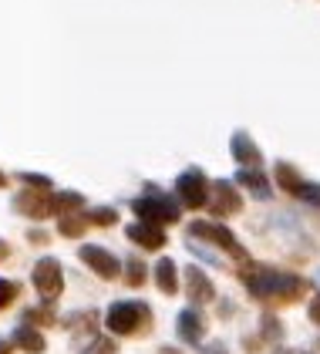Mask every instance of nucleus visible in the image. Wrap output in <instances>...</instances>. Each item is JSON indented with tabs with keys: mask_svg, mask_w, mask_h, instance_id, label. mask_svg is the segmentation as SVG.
Masks as SVG:
<instances>
[{
	"mask_svg": "<svg viewBox=\"0 0 320 354\" xmlns=\"http://www.w3.org/2000/svg\"><path fill=\"white\" fill-rule=\"evenodd\" d=\"M203 354H229V351H226V344H223V341H213V344H206V348H203Z\"/></svg>",
	"mask_w": 320,
	"mask_h": 354,
	"instance_id": "a878e982",
	"label": "nucleus"
},
{
	"mask_svg": "<svg viewBox=\"0 0 320 354\" xmlns=\"http://www.w3.org/2000/svg\"><path fill=\"white\" fill-rule=\"evenodd\" d=\"M156 280H159V287L165 290V294H176V290H179V280H176V263L162 257L159 267H156Z\"/></svg>",
	"mask_w": 320,
	"mask_h": 354,
	"instance_id": "f3484780",
	"label": "nucleus"
},
{
	"mask_svg": "<svg viewBox=\"0 0 320 354\" xmlns=\"http://www.w3.org/2000/svg\"><path fill=\"white\" fill-rule=\"evenodd\" d=\"M229 149H233V156H236V162L246 165V169H253V165H260V149L253 145V138L246 136V132H233L229 138Z\"/></svg>",
	"mask_w": 320,
	"mask_h": 354,
	"instance_id": "ddd939ff",
	"label": "nucleus"
},
{
	"mask_svg": "<svg viewBox=\"0 0 320 354\" xmlns=\"http://www.w3.org/2000/svg\"><path fill=\"white\" fill-rule=\"evenodd\" d=\"M246 287L256 300H270V304H290V300L303 297V290H307V283L300 277L276 270H250Z\"/></svg>",
	"mask_w": 320,
	"mask_h": 354,
	"instance_id": "f257e3e1",
	"label": "nucleus"
},
{
	"mask_svg": "<svg viewBox=\"0 0 320 354\" xmlns=\"http://www.w3.org/2000/svg\"><path fill=\"white\" fill-rule=\"evenodd\" d=\"M276 354H297V351H276Z\"/></svg>",
	"mask_w": 320,
	"mask_h": 354,
	"instance_id": "2f4dec72",
	"label": "nucleus"
},
{
	"mask_svg": "<svg viewBox=\"0 0 320 354\" xmlns=\"http://www.w3.org/2000/svg\"><path fill=\"white\" fill-rule=\"evenodd\" d=\"M310 321H314V324H320V297L310 304Z\"/></svg>",
	"mask_w": 320,
	"mask_h": 354,
	"instance_id": "bb28decb",
	"label": "nucleus"
},
{
	"mask_svg": "<svg viewBox=\"0 0 320 354\" xmlns=\"http://www.w3.org/2000/svg\"><path fill=\"white\" fill-rule=\"evenodd\" d=\"M34 287L44 300H54L64 287V273H61V263L57 260H37L34 267Z\"/></svg>",
	"mask_w": 320,
	"mask_h": 354,
	"instance_id": "423d86ee",
	"label": "nucleus"
},
{
	"mask_svg": "<svg viewBox=\"0 0 320 354\" xmlns=\"http://www.w3.org/2000/svg\"><path fill=\"white\" fill-rule=\"evenodd\" d=\"M81 230H84L81 209L78 213H64V216H61V233H64V236H81Z\"/></svg>",
	"mask_w": 320,
	"mask_h": 354,
	"instance_id": "6ab92c4d",
	"label": "nucleus"
},
{
	"mask_svg": "<svg viewBox=\"0 0 320 354\" xmlns=\"http://www.w3.org/2000/svg\"><path fill=\"white\" fill-rule=\"evenodd\" d=\"M236 183H240V186H246V189L253 192L256 199H267V196H270V179L260 172V169H246V165H240Z\"/></svg>",
	"mask_w": 320,
	"mask_h": 354,
	"instance_id": "4468645a",
	"label": "nucleus"
},
{
	"mask_svg": "<svg viewBox=\"0 0 320 354\" xmlns=\"http://www.w3.org/2000/svg\"><path fill=\"white\" fill-rule=\"evenodd\" d=\"M81 260L91 267V270L98 273V277H105V280H111V277H118V270H122V263H118V257L115 253H108L105 246H81Z\"/></svg>",
	"mask_w": 320,
	"mask_h": 354,
	"instance_id": "0eeeda50",
	"label": "nucleus"
},
{
	"mask_svg": "<svg viewBox=\"0 0 320 354\" xmlns=\"http://www.w3.org/2000/svg\"><path fill=\"white\" fill-rule=\"evenodd\" d=\"M7 253H10V246H7V243H0V257H7Z\"/></svg>",
	"mask_w": 320,
	"mask_h": 354,
	"instance_id": "c85d7f7f",
	"label": "nucleus"
},
{
	"mask_svg": "<svg viewBox=\"0 0 320 354\" xmlns=\"http://www.w3.org/2000/svg\"><path fill=\"white\" fill-rule=\"evenodd\" d=\"M213 209H216V216H233V213L240 209V196H236V189H233V183L216 179V186H213Z\"/></svg>",
	"mask_w": 320,
	"mask_h": 354,
	"instance_id": "1a4fd4ad",
	"label": "nucleus"
},
{
	"mask_svg": "<svg viewBox=\"0 0 320 354\" xmlns=\"http://www.w3.org/2000/svg\"><path fill=\"white\" fill-rule=\"evenodd\" d=\"M145 321H149V307L138 300H118L105 314V327L111 334H135L138 327H145Z\"/></svg>",
	"mask_w": 320,
	"mask_h": 354,
	"instance_id": "f03ea898",
	"label": "nucleus"
},
{
	"mask_svg": "<svg viewBox=\"0 0 320 354\" xmlns=\"http://www.w3.org/2000/svg\"><path fill=\"white\" fill-rule=\"evenodd\" d=\"M179 199L186 203L189 209H203L206 203H209V189H206V176L199 172V169H186L182 176H179Z\"/></svg>",
	"mask_w": 320,
	"mask_h": 354,
	"instance_id": "39448f33",
	"label": "nucleus"
},
{
	"mask_svg": "<svg viewBox=\"0 0 320 354\" xmlns=\"http://www.w3.org/2000/svg\"><path fill=\"white\" fill-rule=\"evenodd\" d=\"M297 196H300V199H307L310 206H320V186H310V183H303V186L297 189Z\"/></svg>",
	"mask_w": 320,
	"mask_h": 354,
	"instance_id": "412c9836",
	"label": "nucleus"
},
{
	"mask_svg": "<svg viewBox=\"0 0 320 354\" xmlns=\"http://www.w3.org/2000/svg\"><path fill=\"white\" fill-rule=\"evenodd\" d=\"M276 179H280V186H283V189L294 192V196H297V189L303 186V183H300V176H297V169L294 165H287V162H276Z\"/></svg>",
	"mask_w": 320,
	"mask_h": 354,
	"instance_id": "a211bd4d",
	"label": "nucleus"
},
{
	"mask_svg": "<svg viewBox=\"0 0 320 354\" xmlns=\"http://www.w3.org/2000/svg\"><path fill=\"white\" fill-rule=\"evenodd\" d=\"M81 354H115V344L111 341H95L88 351H81Z\"/></svg>",
	"mask_w": 320,
	"mask_h": 354,
	"instance_id": "b1692460",
	"label": "nucleus"
},
{
	"mask_svg": "<svg viewBox=\"0 0 320 354\" xmlns=\"http://www.w3.org/2000/svg\"><path fill=\"white\" fill-rule=\"evenodd\" d=\"M189 233H192V236H199V240H209V243L223 246V250H229V253L240 260L243 267L250 263V253H246V250L236 243V236H233V233H229L223 223H192V226H189Z\"/></svg>",
	"mask_w": 320,
	"mask_h": 354,
	"instance_id": "20e7f679",
	"label": "nucleus"
},
{
	"mask_svg": "<svg viewBox=\"0 0 320 354\" xmlns=\"http://www.w3.org/2000/svg\"><path fill=\"white\" fill-rule=\"evenodd\" d=\"M14 344L21 348V351H27V354H41L48 344H44V337L34 330V327H21L17 334H14Z\"/></svg>",
	"mask_w": 320,
	"mask_h": 354,
	"instance_id": "2eb2a0df",
	"label": "nucleus"
},
{
	"mask_svg": "<svg viewBox=\"0 0 320 354\" xmlns=\"http://www.w3.org/2000/svg\"><path fill=\"white\" fill-rule=\"evenodd\" d=\"M132 209L142 223H156V226H165V223H176V219H179V206H176L169 196H162V192L135 199Z\"/></svg>",
	"mask_w": 320,
	"mask_h": 354,
	"instance_id": "7ed1b4c3",
	"label": "nucleus"
},
{
	"mask_svg": "<svg viewBox=\"0 0 320 354\" xmlns=\"http://www.w3.org/2000/svg\"><path fill=\"white\" fill-rule=\"evenodd\" d=\"M186 283H189L186 290H189V300H192V304H209V300L216 297L209 277L199 270V267H189V270H186Z\"/></svg>",
	"mask_w": 320,
	"mask_h": 354,
	"instance_id": "9b49d317",
	"label": "nucleus"
},
{
	"mask_svg": "<svg viewBox=\"0 0 320 354\" xmlns=\"http://www.w3.org/2000/svg\"><path fill=\"white\" fill-rule=\"evenodd\" d=\"M14 206H17L21 213H27V216H34V219H44V216H51V213H54L48 189H41V192H21V196L14 199Z\"/></svg>",
	"mask_w": 320,
	"mask_h": 354,
	"instance_id": "6e6552de",
	"label": "nucleus"
},
{
	"mask_svg": "<svg viewBox=\"0 0 320 354\" xmlns=\"http://www.w3.org/2000/svg\"><path fill=\"white\" fill-rule=\"evenodd\" d=\"M3 183H7V179H3V172H0V186H3Z\"/></svg>",
	"mask_w": 320,
	"mask_h": 354,
	"instance_id": "7c9ffc66",
	"label": "nucleus"
},
{
	"mask_svg": "<svg viewBox=\"0 0 320 354\" xmlns=\"http://www.w3.org/2000/svg\"><path fill=\"white\" fill-rule=\"evenodd\" d=\"M51 206H54L57 216H64V213H78L81 206H84V199H81L78 192H54Z\"/></svg>",
	"mask_w": 320,
	"mask_h": 354,
	"instance_id": "dca6fc26",
	"label": "nucleus"
},
{
	"mask_svg": "<svg viewBox=\"0 0 320 354\" xmlns=\"http://www.w3.org/2000/svg\"><path fill=\"white\" fill-rule=\"evenodd\" d=\"M129 240L138 246H145V250H159L162 243H165V233H162V226H156V223H132L129 226Z\"/></svg>",
	"mask_w": 320,
	"mask_h": 354,
	"instance_id": "9d476101",
	"label": "nucleus"
},
{
	"mask_svg": "<svg viewBox=\"0 0 320 354\" xmlns=\"http://www.w3.org/2000/svg\"><path fill=\"white\" fill-rule=\"evenodd\" d=\"M115 219H118L115 209H95V213H91V223H102V226H111Z\"/></svg>",
	"mask_w": 320,
	"mask_h": 354,
	"instance_id": "5701e85b",
	"label": "nucleus"
},
{
	"mask_svg": "<svg viewBox=\"0 0 320 354\" xmlns=\"http://www.w3.org/2000/svg\"><path fill=\"white\" fill-rule=\"evenodd\" d=\"M317 287H320V270H317Z\"/></svg>",
	"mask_w": 320,
	"mask_h": 354,
	"instance_id": "473e14b6",
	"label": "nucleus"
},
{
	"mask_svg": "<svg viewBox=\"0 0 320 354\" xmlns=\"http://www.w3.org/2000/svg\"><path fill=\"white\" fill-rule=\"evenodd\" d=\"M176 327H179V337H182L186 344H199V341H203V330H206L203 314H199V310H192V307H186V310L179 314Z\"/></svg>",
	"mask_w": 320,
	"mask_h": 354,
	"instance_id": "f8f14e48",
	"label": "nucleus"
},
{
	"mask_svg": "<svg viewBox=\"0 0 320 354\" xmlns=\"http://www.w3.org/2000/svg\"><path fill=\"white\" fill-rule=\"evenodd\" d=\"M27 321H37V324H51L54 317L48 310H27Z\"/></svg>",
	"mask_w": 320,
	"mask_h": 354,
	"instance_id": "393cba45",
	"label": "nucleus"
},
{
	"mask_svg": "<svg viewBox=\"0 0 320 354\" xmlns=\"http://www.w3.org/2000/svg\"><path fill=\"white\" fill-rule=\"evenodd\" d=\"M162 354H179V351H172V348H165V351H162Z\"/></svg>",
	"mask_w": 320,
	"mask_h": 354,
	"instance_id": "c756f323",
	"label": "nucleus"
},
{
	"mask_svg": "<svg viewBox=\"0 0 320 354\" xmlns=\"http://www.w3.org/2000/svg\"><path fill=\"white\" fill-rule=\"evenodd\" d=\"M125 277H129V283H132V287H138V283L145 280V263H142V260H129Z\"/></svg>",
	"mask_w": 320,
	"mask_h": 354,
	"instance_id": "aec40b11",
	"label": "nucleus"
},
{
	"mask_svg": "<svg viewBox=\"0 0 320 354\" xmlns=\"http://www.w3.org/2000/svg\"><path fill=\"white\" fill-rule=\"evenodd\" d=\"M14 297H17V283H10V280L0 277V307H7Z\"/></svg>",
	"mask_w": 320,
	"mask_h": 354,
	"instance_id": "4be33fe9",
	"label": "nucleus"
},
{
	"mask_svg": "<svg viewBox=\"0 0 320 354\" xmlns=\"http://www.w3.org/2000/svg\"><path fill=\"white\" fill-rule=\"evenodd\" d=\"M0 354H10V341H0Z\"/></svg>",
	"mask_w": 320,
	"mask_h": 354,
	"instance_id": "cd10ccee",
	"label": "nucleus"
}]
</instances>
